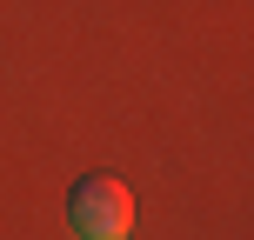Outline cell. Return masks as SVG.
<instances>
[{
	"instance_id": "6da1fadb",
	"label": "cell",
	"mask_w": 254,
	"mask_h": 240,
	"mask_svg": "<svg viewBox=\"0 0 254 240\" xmlns=\"http://www.w3.org/2000/svg\"><path fill=\"white\" fill-rule=\"evenodd\" d=\"M67 227L80 240H127L134 227V200L114 174H80L74 193H67Z\"/></svg>"
}]
</instances>
